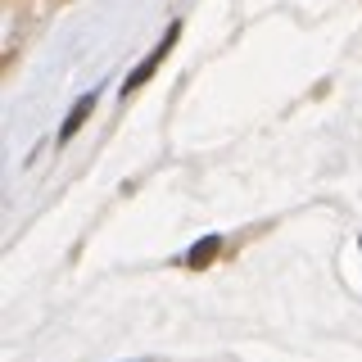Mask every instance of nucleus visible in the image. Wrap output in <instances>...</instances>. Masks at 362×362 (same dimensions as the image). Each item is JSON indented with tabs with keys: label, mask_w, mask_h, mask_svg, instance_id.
<instances>
[{
	"label": "nucleus",
	"mask_w": 362,
	"mask_h": 362,
	"mask_svg": "<svg viewBox=\"0 0 362 362\" xmlns=\"http://www.w3.org/2000/svg\"><path fill=\"white\" fill-rule=\"evenodd\" d=\"M90 105H95V95H86V100H82V105H77L73 113H68V122H64V132H59V136H64V141H68V136H73V132H77V122H82V118H86V113H90Z\"/></svg>",
	"instance_id": "3"
},
{
	"label": "nucleus",
	"mask_w": 362,
	"mask_h": 362,
	"mask_svg": "<svg viewBox=\"0 0 362 362\" xmlns=\"http://www.w3.org/2000/svg\"><path fill=\"white\" fill-rule=\"evenodd\" d=\"M173 41H177V23H173V28H168V37H163V45H158V50L150 54V59H145V64H141V68H136V73L127 77V86H122V90H127V95H132V90H136V86H141V82H145V77H150V73H154V68H158V64H163V59H168V50H173Z\"/></svg>",
	"instance_id": "1"
},
{
	"label": "nucleus",
	"mask_w": 362,
	"mask_h": 362,
	"mask_svg": "<svg viewBox=\"0 0 362 362\" xmlns=\"http://www.w3.org/2000/svg\"><path fill=\"white\" fill-rule=\"evenodd\" d=\"M222 240H218V235H209V240H199L195 249H190V258H186V267H204V263H209V254H213V249H218Z\"/></svg>",
	"instance_id": "2"
}]
</instances>
